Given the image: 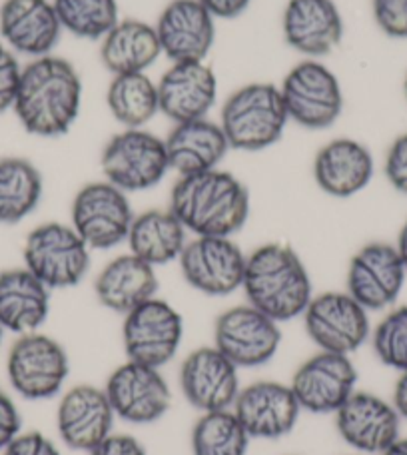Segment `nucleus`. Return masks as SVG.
Segmentation results:
<instances>
[{
  "label": "nucleus",
  "instance_id": "nucleus-1",
  "mask_svg": "<svg viewBox=\"0 0 407 455\" xmlns=\"http://www.w3.org/2000/svg\"><path fill=\"white\" fill-rule=\"evenodd\" d=\"M83 102L76 68L59 56H40L22 68L12 110L28 134L54 138L75 124Z\"/></svg>",
  "mask_w": 407,
  "mask_h": 455
},
{
  "label": "nucleus",
  "instance_id": "nucleus-2",
  "mask_svg": "<svg viewBox=\"0 0 407 455\" xmlns=\"http://www.w3.org/2000/svg\"><path fill=\"white\" fill-rule=\"evenodd\" d=\"M170 210L194 235L232 238L248 222L250 194L238 178L216 168L178 178Z\"/></svg>",
  "mask_w": 407,
  "mask_h": 455
},
{
  "label": "nucleus",
  "instance_id": "nucleus-3",
  "mask_svg": "<svg viewBox=\"0 0 407 455\" xmlns=\"http://www.w3.org/2000/svg\"><path fill=\"white\" fill-rule=\"evenodd\" d=\"M242 288L250 306L278 323L304 315L314 298L304 262L286 243H264L251 251Z\"/></svg>",
  "mask_w": 407,
  "mask_h": 455
},
{
  "label": "nucleus",
  "instance_id": "nucleus-4",
  "mask_svg": "<svg viewBox=\"0 0 407 455\" xmlns=\"http://www.w3.org/2000/svg\"><path fill=\"white\" fill-rule=\"evenodd\" d=\"M280 88L267 83L242 86L222 107V126L230 148L258 152L270 148L288 124Z\"/></svg>",
  "mask_w": 407,
  "mask_h": 455
},
{
  "label": "nucleus",
  "instance_id": "nucleus-5",
  "mask_svg": "<svg viewBox=\"0 0 407 455\" xmlns=\"http://www.w3.org/2000/svg\"><path fill=\"white\" fill-rule=\"evenodd\" d=\"M24 267L48 290L72 288L91 267V248L72 226L48 222L32 230L24 242Z\"/></svg>",
  "mask_w": 407,
  "mask_h": 455
},
{
  "label": "nucleus",
  "instance_id": "nucleus-6",
  "mask_svg": "<svg viewBox=\"0 0 407 455\" xmlns=\"http://www.w3.org/2000/svg\"><path fill=\"white\" fill-rule=\"evenodd\" d=\"M102 172L124 192L150 190L170 170L166 144L142 128H126L104 146Z\"/></svg>",
  "mask_w": 407,
  "mask_h": 455
},
{
  "label": "nucleus",
  "instance_id": "nucleus-7",
  "mask_svg": "<svg viewBox=\"0 0 407 455\" xmlns=\"http://www.w3.org/2000/svg\"><path fill=\"white\" fill-rule=\"evenodd\" d=\"M68 355L51 336L24 334L14 341L6 357V373L12 389L24 400H48L60 392L68 378Z\"/></svg>",
  "mask_w": 407,
  "mask_h": 455
},
{
  "label": "nucleus",
  "instance_id": "nucleus-8",
  "mask_svg": "<svg viewBox=\"0 0 407 455\" xmlns=\"http://www.w3.org/2000/svg\"><path fill=\"white\" fill-rule=\"evenodd\" d=\"M288 118L309 130L330 128L344 108V94L333 72L322 62L304 60L280 86Z\"/></svg>",
  "mask_w": 407,
  "mask_h": 455
},
{
  "label": "nucleus",
  "instance_id": "nucleus-9",
  "mask_svg": "<svg viewBox=\"0 0 407 455\" xmlns=\"http://www.w3.org/2000/svg\"><path fill=\"white\" fill-rule=\"evenodd\" d=\"M309 339L320 352L349 355L370 338L368 310L347 291H325L312 298L304 312Z\"/></svg>",
  "mask_w": 407,
  "mask_h": 455
},
{
  "label": "nucleus",
  "instance_id": "nucleus-10",
  "mask_svg": "<svg viewBox=\"0 0 407 455\" xmlns=\"http://www.w3.org/2000/svg\"><path fill=\"white\" fill-rule=\"evenodd\" d=\"M182 338V315L160 298H152L124 315L122 341L132 362L162 368L176 355Z\"/></svg>",
  "mask_w": 407,
  "mask_h": 455
},
{
  "label": "nucleus",
  "instance_id": "nucleus-11",
  "mask_svg": "<svg viewBox=\"0 0 407 455\" xmlns=\"http://www.w3.org/2000/svg\"><path fill=\"white\" fill-rule=\"evenodd\" d=\"M134 214L126 192L106 182L86 184L72 202V228L91 250H110L128 238Z\"/></svg>",
  "mask_w": 407,
  "mask_h": 455
},
{
  "label": "nucleus",
  "instance_id": "nucleus-12",
  "mask_svg": "<svg viewBox=\"0 0 407 455\" xmlns=\"http://www.w3.org/2000/svg\"><path fill=\"white\" fill-rule=\"evenodd\" d=\"M282 344L278 322L254 306H235L218 315L214 346L235 368H258L272 360Z\"/></svg>",
  "mask_w": 407,
  "mask_h": 455
},
{
  "label": "nucleus",
  "instance_id": "nucleus-13",
  "mask_svg": "<svg viewBox=\"0 0 407 455\" xmlns=\"http://www.w3.org/2000/svg\"><path fill=\"white\" fill-rule=\"evenodd\" d=\"M178 259L184 280L194 290L206 296H227L242 288L248 256L226 235H196Z\"/></svg>",
  "mask_w": 407,
  "mask_h": 455
},
{
  "label": "nucleus",
  "instance_id": "nucleus-14",
  "mask_svg": "<svg viewBox=\"0 0 407 455\" xmlns=\"http://www.w3.org/2000/svg\"><path fill=\"white\" fill-rule=\"evenodd\" d=\"M116 418L128 424H154L170 410L172 392L160 368L128 360L110 373L104 387Z\"/></svg>",
  "mask_w": 407,
  "mask_h": 455
},
{
  "label": "nucleus",
  "instance_id": "nucleus-15",
  "mask_svg": "<svg viewBox=\"0 0 407 455\" xmlns=\"http://www.w3.org/2000/svg\"><path fill=\"white\" fill-rule=\"evenodd\" d=\"M407 270L395 246L371 242L355 251L347 267V294L368 312L386 310L400 298Z\"/></svg>",
  "mask_w": 407,
  "mask_h": 455
},
{
  "label": "nucleus",
  "instance_id": "nucleus-16",
  "mask_svg": "<svg viewBox=\"0 0 407 455\" xmlns=\"http://www.w3.org/2000/svg\"><path fill=\"white\" fill-rule=\"evenodd\" d=\"M357 370L349 355L320 352L306 360L291 378L299 408L309 413H336L355 392Z\"/></svg>",
  "mask_w": 407,
  "mask_h": 455
},
{
  "label": "nucleus",
  "instance_id": "nucleus-17",
  "mask_svg": "<svg viewBox=\"0 0 407 455\" xmlns=\"http://www.w3.org/2000/svg\"><path fill=\"white\" fill-rule=\"evenodd\" d=\"M402 418L394 403L370 392H354L336 411V427L347 445L362 453H384L400 440Z\"/></svg>",
  "mask_w": 407,
  "mask_h": 455
},
{
  "label": "nucleus",
  "instance_id": "nucleus-18",
  "mask_svg": "<svg viewBox=\"0 0 407 455\" xmlns=\"http://www.w3.org/2000/svg\"><path fill=\"white\" fill-rule=\"evenodd\" d=\"M232 410L251 440H280L288 435L302 411L291 387L280 381H256L240 389Z\"/></svg>",
  "mask_w": 407,
  "mask_h": 455
},
{
  "label": "nucleus",
  "instance_id": "nucleus-19",
  "mask_svg": "<svg viewBox=\"0 0 407 455\" xmlns=\"http://www.w3.org/2000/svg\"><path fill=\"white\" fill-rule=\"evenodd\" d=\"M180 387L202 413L232 410L240 394L238 368L216 346L198 347L182 362Z\"/></svg>",
  "mask_w": 407,
  "mask_h": 455
},
{
  "label": "nucleus",
  "instance_id": "nucleus-20",
  "mask_svg": "<svg viewBox=\"0 0 407 455\" xmlns=\"http://www.w3.org/2000/svg\"><path fill=\"white\" fill-rule=\"evenodd\" d=\"M114 418L116 413L104 389L76 386L62 395L56 411V426L68 448L91 453L112 434Z\"/></svg>",
  "mask_w": 407,
  "mask_h": 455
},
{
  "label": "nucleus",
  "instance_id": "nucleus-21",
  "mask_svg": "<svg viewBox=\"0 0 407 455\" xmlns=\"http://www.w3.org/2000/svg\"><path fill=\"white\" fill-rule=\"evenodd\" d=\"M214 20L200 0H172L156 24L162 52L172 62L204 60L216 38Z\"/></svg>",
  "mask_w": 407,
  "mask_h": 455
},
{
  "label": "nucleus",
  "instance_id": "nucleus-22",
  "mask_svg": "<svg viewBox=\"0 0 407 455\" xmlns=\"http://www.w3.org/2000/svg\"><path fill=\"white\" fill-rule=\"evenodd\" d=\"M218 96V80L204 60L172 62L158 83L160 112L178 124L206 118Z\"/></svg>",
  "mask_w": 407,
  "mask_h": 455
},
{
  "label": "nucleus",
  "instance_id": "nucleus-23",
  "mask_svg": "<svg viewBox=\"0 0 407 455\" xmlns=\"http://www.w3.org/2000/svg\"><path fill=\"white\" fill-rule=\"evenodd\" d=\"M62 24L51 0H4L0 35L12 52L40 59L59 44Z\"/></svg>",
  "mask_w": 407,
  "mask_h": 455
},
{
  "label": "nucleus",
  "instance_id": "nucleus-24",
  "mask_svg": "<svg viewBox=\"0 0 407 455\" xmlns=\"http://www.w3.org/2000/svg\"><path fill=\"white\" fill-rule=\"evenodd\" d=\"M283 36L298 52L320 59L344 38V20L333 0H290L283 11Z\"/></svg>",
  "mask_w": 407,
  "mask_h": 455
},
{
  "label": "nucleus",
  "instance_id": "nucleus-25",
  "mask_svg": "<svg viewBox=\"0 0 407 455\" xmlns=\"http://www.w3.org/2000/svg\"><path fill=\"white\" fill-rule=\"evenodd\" d=\"M170 170L192 176L216 170L230 150L224 130L208 118L178 122L164 140Z\"/></svg>",
  "mask_w": 407,
  "mask_h": 455
},
{
  "label": "nucleus",
  "instance_id": "nucleus-26",
  "mask_svg": "<svg viewBox=\"0 0 407 455\" xmlns=\"http://www.w3.org/2000/svg\"><path fill=\"white\" fill-rule=\"evenodd\" d=\"M314 176L317 186L330 196H355L371 182L373 156L362 142L336 138L317 152Z\"/></svg>",
  "mask_w": 407,
  "mask_h": 455
},
{
  "label": "nucleus",
  "instance_id": "nucleus-27",
  "mask_svg": "<svg viewBox=\"0 0 407 455\" xmlns=\"http://www.w3.org/2000/svg\"><path fill=\"white\" fill-rule=\"evenodd\" d=\"M51 312V290L27 267L0 272V326L12 334L38 331Z\"/></svg>",
  "mask_w": 407,
  "mask_h": 455
},
{
  "label": "nucleus",
  "instance_id": "nucleus-28",
  "mask_svg": "<svg viewBox=\"0 0 407 455\" xmlns=\"http://www.w3.org/2000/svg\"><path fill=\"white\" fill-rule=\"evenodd\" d=\"M94 291L104 307L126 315L134 307L156 298L158 278L154 266L134 254H124L104 266L94 282Z\"/></svg>",
  "mask_w": 407,
  "mask_h": 455
},
{
  "label": "nucleus",
  "instance_id": "nucleus-29",
  "mask_svg": "<svg viewBox=\"0 0 407 455\" xmlns=\"http://www.w3.org/2000/svg\"><path fill=\"white\" fill-rule=\"evenodd\" d=\"M162 54L156 27L142 20H118L102 38L100 59L114 76L138 75L150 68Z\"/></svg>",
  "mask_w": 407,
  "mask_h": 455
},
{
  "label": "nucleus",
  "instance_id": "nucleus-30",
  "mask_svg": "<svg viewBox=\"0 0 407 455\" xmlns=\"http://www.w3.org/2000/svg\"><path fill=\"white\" fill-rule=\"evenodd\" d=\"M126 240L130 254L156 267L180 258L188 243V230L170 208L148 210L140 216H134Z\"/></svg>",
  "mask_w": 407,
  "mask_h": 455
},
{
  "label": "nucleus",
  "instance_id": "nucleus-31",
  "mask_svg": "<svg viewBox=\"0 0 407 455\" xmlns=\"http://www.w3.org/2000/svg\"><path fill=\"white\" fill-rule=\"evenodd\" d=\"M43 198V176L27 158H0V224H19Z\"/></svg>",
  "mask_w": 407,
  "mask_h": 455
},
{
  "label": "nucleus",
  "instance_id": "nucleus-32",
  "mask_svg": "<svg viewBox=\"0 0 407 455\" xmlns=\"http://www.w3.org/2000/svg\"><path fill=\"white\" fill-rule=\"evenodd\" d=\"M106 102L112 116L126 128H142L160 112L158 84L138 72L112 78L106 92Z\"/></svg>",
  "mask_w": 407,
  "mask_h": 455
},
{
  "label": "nucleus",
  "instance_id": "nucleus-33",
  "mask_svg": "<svg viewBox=\"0 0 407 455\" xmlns=\"http://www.w3.org/2000/svg\"><path fill=\"white\" fill-rule=\"evenodd\" d=\"M251 437L234 410L202 413L192 432L194 455H246Z\"/></svg>",
  "mask_w": 407,
  "mask_h": 455
},
{
  "label": "nucleus",
  "instance_id": "nucleus-34",
  "mask_svg": "<svg viewBox=\"0 0 407 455\" xmlns=\"http://www.w3.org/2000/svg\"><path fill=\"white\" fill-rule=\"evenodd\" d=\"M64 30L78 38L99 40L116 27V0H52Z\"/></svg>",
  "mask_w": 407,
  "mask_h": 455
},
{
  "label": "nucleus",
  "instance_id": "nucleus-35",
  "mask_svg": "<svg viewBox=\"0 0 407 455\" xmlns=\"http://www.w3.org/2000/svg\"><path fill=\"white\" fill-rule=\"evenodd\" d=\"M378 360L397 371L407 370V306L387 312L371 334Z\"/></svg>",
  "mask_w": 407,
  "mask_h": 455
},
{
  "label": "nucleus",
  "instance_id": "nucleus-36",
  "mask_svg": "<svg viewBox=\"0 0 407 455\" xmlns=\"http://www.w3.org/2000/svg\"><path fill=\"white\" fill-rule=\"evenodd\" d=\"M373 19L384 35L407 38V0H371Z\"/></svg>",
  "mask_w": 407,
  "mask_h": 455
},
{
  "label": "nucleus",
  "instance_id": "nucleus-37",
  "mask_svg": "<svg viewBox=\"0 0 407 455\" xmlns=\"http://www.w3.org/2000/svg\"><path fill=\"white\" fill-rule=\"evenodd\" d=\"M22 67L16 54L8 46L0 44V114L14 107L16 92H19Z\"/></svg>",
  "mask_w": 407,
  "mask_h": 455
},
{
  "label": "nucleus",
  "instance_id": "nucleus-38",
  "mask_svg": "<svg viewBox=\"0 0 407 455\" xmlns=\"http://www.w3.org/2000/svg\"><path fill=\"white\" fill-rule=\"evenodd\" d=\"M384 170L389 184L407 196V132L389 146Z\"/></svg>",
  "mask_w": 407,
  "mask_h": 455
},
{
  "label": "nucleus",
  "instance_id": "nucleus-39",
  "mask_svg": "<svg viewBox=\"0 0 407 455\" xmlns=\"http://www.w3.org/2000/svg\"><path fill=\"white\" fill-rule=\"evenodd\" d=\"M3 455H60L56 445L38 432L19 434L3 450Z\"/></svg>",
  "mask_w": 407,
  "mask_h": 455
},
{
  "label": "nucleus",
  "instance_id": "nucleus-40",
  "mask_svg": "<svg viewBox=\"0 0 407 455\" xmlns=\"http://www.w3.org/2000/svg\"><path fill=\"white\" fill-rule=\"evenodd\" d=\"M22 418L12 397L0 389V451L20 434Z\"/></svg>",
  "mask_w": 407,
  "mask_h": 455
},
{
  "label": "nucleus",
  "instance_id": "nucleus-41",
  "mask_svg": "<svg viewBox=\"0 0 407 455\" xmlns=\"http://www.w3.org/2000/svg\"><path fill=\"white\" fill-rule=\"evenodd\" d=\"M91 455H146V451L132 435L110 434L100 445H96Z\"/></svg>",
  "mask_w": 407,
  "mask_h": 455
},
{
  "label": "nucleus",
  "instance_id": "nucleus-42",
  "mask_svg": "<svg viewBox=\"0 0 407 455\" xmlns=\"http://www.w3.org/2000/svg\"><path fill=\"white\" fill-rule=\"evenodd\" d=\"M214 19H235L250 6L251 0H200Z\"/></svg>",
  "mask_w": 407,
  "mask_h": 455
},
{
  "label": "nucleus",
  "instance_id": "nucleus-43",
  "mask_svg": "<svg viewBox=\"0 0 407 455\" xmlns=\"http://www.w3.org/2000/svg\"><path fill=\"white\" fill-rule=\"evenodd\" d=\"M402 376L397 378L394 387V408L400 413V418L407 421V370L400 371Z\"/></svg>",
  "mask_w": 407,
  "mask_h": 455
},
{
  "label": "nucleus",
  "instance_id": "nucleus-44",
  "mask_svg": "<svg viewBox=\"0 0 407 455\" xmlns=\"http://www.w3.org/2000/svg\"><path fill=\"white\" fill-rule=\"evenodd\" d=\"M395 250H397V254H400V258H402V262H403V266H405V270H407V222L402 226V230H400V235H397V243H395Z\"/></svg>",
  "mask_w": 407,
  "mask_h": 455
},
{
  "label": "nucleus",
  "instance_id": "nucleus-45",
  "mask_svg": "<svg viewBox=\"0 0 407 455\" xmlns=\"http://www.w3.org/2000/svg\"><path fill=\"white\" fill-rule=\"evenodd\" d=\"M381 455H407V437H400L392 448H387Z\"/></svg>",
  "mask_w": 407,
  "mask_h": 455
},
{
  "label": "nucleus",
  "instance_id": "nucleus-46",
  "mask_svg": "<svg viewBox=\"0 0 407 455\" xmlns=\"http://www.w3.org/2000/svg\"><path fill=\"white\" fill-rule=\"evenodd\" d=\"M3 336H4V328L0 326V344H3Z\"/></svg>",
  "mask_w": 407,
  "mask_h": 455
},
{
  "label": "nucleus",
  "instance_id": "nucleus-47",
  "mask_svg": "<svg viewBox=\"0 0 407 455\" xmlns=\"http://www.w3.org/2000/svg\"><path fill=\"white\" fill-rule=\"evenodd\" d=\"M403 91H405V99H407V76H405V83H403Z\"/></svg>",
  "mask_w": 407,
  "mask_h": 455
}]
</instances>
